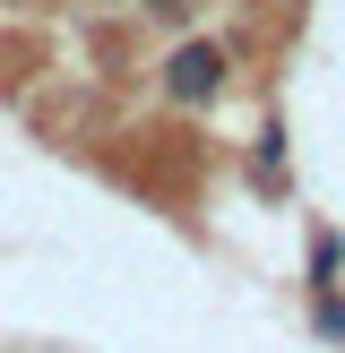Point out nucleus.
<instances>
[{
  "mask_svg": "<svg viewBox=\"0 0 345 353\" xmlns=\"http://www.w3.org/2000/svg\"><path fill=\"white\" fill-rule=\"evenodd\" d=\"M164 86H172V103H207V95L224 86V52H216V43H181L172 69H164Z\"/></svg>",
  "mask_w": 345,
  "mask_h": 353,
  "instance_id": "f257e3e1",
  "label": "nucleus"
},
{
  "mask_svg": "<svg viewBox=\"0 0 345 353\" xmlns=\"http://www.w3.org/2000/svg\"><path fill=\"white\" fill-rule=\"evenodd\" d=\"M310 285H319V293L337 285V233H319V241H310Z\"/></svg>",
  "mask_w": 345,
  "mask_h": 353,
  "instance_id": "f03ea898",
  "label": "nucleus"
},
{
  "mask_svg": "<svg viewBox=\"0 0 345 353\" xmlns=\"http://www.w3.org/2000/svg\"><path fill=\"white\" fill-rule=\"evenodd\" d=\"M319 336H345V302L337 293H319Z\"/></svg>",
  "mask_w": 345,
  "mask_h": 353,
  "instance_id": "7ed1b4c3",
  "label": "nucleus"
},
{
  "mask_svg": "<svg viewBox=\"0 0 345 353\" xmlns=\"http://www.w3.org/2000/svg\"><path fill=\"white\" fill-rule=\"evenodd\" d=\"M147 9H155V17H181V9H190V0H147Z\"/></svg>",
  "mask_w": 345,
  "mask_h": 353,
  "instance_id": "20e7f679",
  "label": "nucleus"
}]
</instances>
